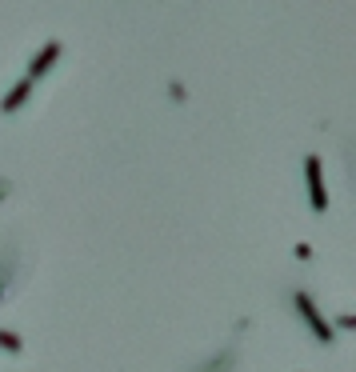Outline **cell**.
Returning a JSON list of instances; mask_svg holds the SVG:
<instances>
[{
  "mask_svg": "<svg viewBox=\"0 0 356 372\" xmlns=\"http://www.w3.org/2000/svg\"><path fill=\"white\" fill-rule=\"evenodd\" d=\"M8 273H13V260H8V264L0 268V292H4V280H8Z\"/></svg>",
  "mask_w": 356,
  "mask_h": 372,
  "instance_id": "6",
  "label": "cell"
},
{
  "mask_svg": "<svg viewBox=\"0 0 356 372\" xmlns=\"http://www.w3.org/2000/svg\"><path fill=\"white\" fill-rule=\"evenodd\" d=\"M0 348H8V353H20L24 344H20L17 332H4V328H0Z\"/></svg>",
  "mask_w": 356,
  "mask_h": 372,
  "instance_id": "5",
  "label": "cell"
},
{
  "mask_svg": "<svg viewBox=\"0 0 356 372\" xmlns=\"http://www.w3.org/2000/svg\"><path fill=\"white\" fill-rule=\"evenodd\" d=\"M29 97H33V81H29V76H20V81L8 88V97L0 100V113H17V108H20Z\"/></svg>",
  "mask_w": 356,
  "mask_h": 372,
  "instance_id": "4",
  "label": "cell"
},
{
  "mask_svg": "<svg viewBox=\"0 0 356 372\" xmlns=\"http://www.w3.org/2000/svg\"><path fill=\"white\" fill-rule=\"evenodd\" d=\"M305 180H308V204L316 212L328 209V193H324V172H321V156H305Z\"/></svg>",
  "mask_w": 356,
  "mask_h": 372,
  "instance_id": "1",
  "label": "cell"
},
{
  "mask_svg": "<svg viewBox=\"0 0 356 372\" xmlns=\"http://www.w3.org/2000/svg\"><path fill=\"white\" fill-rule=\"evenodd\" d=\"M60 52H65V45H60V40H49V45H44V49H40V52L33 56V68H29V81H36V76H44V72H49V68L56 65V56H60Z\"/></svg>",
  "mask_w": 356,
  "mask_h": 372,
  "instance_id": "3",
  "label": "cell"
},
{
  "mask_svg": "<svg viewBox=\"0 0 356 372\" xmlns=\"http://www.w3.org/2000/svg\"><path fill=\"white\" fill-rule=\"evenodd\" d=\"M4 193H8V184H4V180H0V200H4Z\"/></svg>",
  "mask_w": 356,
  "mask_h": 372,
  "instance_id": "7",
  "label": "cell"
},
{
  "mask_svg": "<svg viewBox=\"0 0 356 372\" xmlns=\"http://www.w3.org/2000/svg\"><path fill=\"white\" fill-rule=\"evenodd\" d=\"M296 308H300L305 324L316 332V340H324V344H328V340H332V328H328V321L321 316V308L312 305V296H308V292H296Z\"/></svg>",
  "mask_w": 356,
  "mask_h": 372,
  "instance_id": "2",
  "label": "cell"
}]
</instances>
